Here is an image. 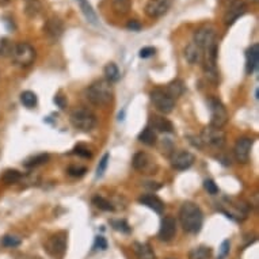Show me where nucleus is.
Returning <instances> with one entry per match:
<instances>
[{
    "label": "nucleus",
    "instance_id": "nucleus-18",
    "mask_svg": "<svg viewBox=\"0 0 259 259\" xmlns=\"http://www.w3.org/2000/svg\"><path fill=\"white\" fill-rule=\"evenodd\" d=\"M203 50L199 46H197L194 42H190L185 49V59L189 64H197L202 61Z\"/></svg>",
    "mask_w": 259,
    "mask_h": 259
},
{
    "label": "nucleus",
    "instance_id": "nucleus-36",
    "mask_svg": "<svg viewBox=\"0 0 259 259\" xmlns=\"http://www.w3.org/2000/svg\"><path fill=\"white\" fill-rule=\"evenodd\" d=\"M74 153L78 156H82V158H91V156H92V153L90 152V149H88L86 145H83V144H79V145H76V147H75Z\"/></svg>",
    "mask_w": 259,
    "mask_h": 259
},
{
    "label": "nucleus",
    "instance_id": "nucleus-8",
    "mask_svg": "<svg viewBox=\"0 0 259 259\" xmlns=\"http://www.w3.org/2000/svg\"><path fill=\"white\" fill-rule=\"evenodd\" d=\"M201 141L205 145L220 149L225 145V133L221 130V128H215L212 125L206 126L201 133Z\"/></svg>",
    "mask_w": 259,
    "mask_h": 259
},
{
    "label": "nucleus",
    "instance_id": "nucleus-9",
    "mask_svg": "<svg viewBox=\"0 0 259 259\" xmlns=\"http://www.w3.org/2000/svg\"><path fill=\"white\" fill-rule=\"evenodd\" d=\"M151 100L153 106L163 114H169L175 108V100L170 98L166 94V91L160 90V88H155L151 91Z\"/></svg>",
    "mask_w": 259,
    "mask_h": 259
},
{
    "label": "nucleus",
    "instance_id": "nucleus-25",
    "mask_svg": "<svg viewBox=\"0 0 259 259\" xmlns=\"http://www.w3.org/2000/svg\"><path fill=\"white\" fill-rule=\"evenodd\" d=\"M212 256L211 247L199 246L195 247L189 252V259H209Z\"/></svg>",
    "mask_w": 259,
    "mask_h": 259
},
{
    "label": "nucleus",
    "instance_id": "nucleus-22",
    "mask_svg": "<svg viewBox=\"0 0 259 259\" xmlns=\"http://www.w3.org/2000/svg\"><path fill=\"white\" fill-rule=\"evenodd\" d=\"M183 92H185V84H183L182 80H174V82L170 83L169 86H167V88H166V94H167L170 98H173V99L179 98Z\"/></svg>",
    "mask_w": 259,
    "mask_h": 259
},
{
    "label": "nucleus",
    "instance_id": "nucleus-30",
    "mask_svg": "<svg viewBox=\"0 0 259 259\" xmlns=\"http://www.w3.org/2000/svg\"><path fill=\"white\" fill-rule=\"evenodd\" d=\"M3 182L6 185H14V183H18V182L22 179V174L18 171V170H7L3 174L2 177Z\"/></svg>",
    "mask_w": 259,
    "mask_h": 259
},
{
    "label": "nucleus",
    "instance_id": "nucleus-11",
    "mask_svg": "<svg viewBox=\"0 0 259 259\" xmlns=\"http://www.w3.org/2000/svg\"><path fill=\"white\" fill-rule=\"evenodd\" d=\"M246 11L247 6L243 0H233L224 15V23L227 26L233 25L235 22L238 21L239 18L243 17V15L246 14Z\"/></svg>",
    "mask_w": 259,
    "mask_h": 259
},
{
    "label": "nucleus",
    "instance_id": "nucleus-44",
    "mask_svg": "<svg viewBox=\"0 0 259 259\" xmlns=\"http://www.w3.org/2000/svg\"><path fill=\"white\" fill-rule=\"evenodd\" d=\"M55 103L59 106L60 109H65V106H67V100H65L64 96H61V95H56L55 96Z\"/></svg>",
    "mask_w": 259,
    "mask_h": 259
},
{
    "label": "nucleus",
    "instance_id": "nucleus-45",
    "mask_svg": "<svg viewBox=\"0 0 259 259\" xmlns=\"http://www.w3.org/2000/svg\"><path fill=\"white\" fill-rule=\"evenodd\" d=\"M0 2H9V0H0Z\"/></svg>",
    "mask_w": 259,
    "mask_h": 259
},
{
    "label": "nucleus",
    "instance_id": "nucleus-24",
    "mask_svg": "<svg viewBox=\"0 0 259 259\" xmlns=\"http://www.w3.org/2000/svg\"><path fill=\"white\" fill-rule=\"evenodd\" d=\"M112 6L114 13L118 15H126L132 7V0H112Z\"/></svg>",
    "mask_w": 259,
    "mask_h": 259
},
{
    "label": "nucleus",
    "instance_id": "nucleus-5",
    "mask_svg": "<svg viewBox=\"0 0 259 259\" xmlns=\"http://www.w3.org/2000/svg\"><path fill=\"white\" fill-rule=\"evenodd\" d=\"M208 106L211 112V125L215 128H223L228 122V113L220 99L212 96L208 99Z\"/></svg>",
    "mask_w": 259,
    "mask_h": 259
},
{
    "label": "nucleus",
    "instance_id": "nucleus-40",
    "mask_svg": "<svg viewBox=\"0 0 259 259\" xmlns=\"http://www.w3.org/2000/svg\"><path fill=\"white\" fill-rule=\"evenodd\" d=\"M86 171L87 170L84 167H75V166H71L68 169V174L71 177H83Z\"/></svg>",
    "mask_w": 259,
    "mask_h": 259
},
{
    "label": "nucleus",
    "instance_id": "nucleus-1",
    "mask_svg": "<svg viewBox=\"0 0 259 259\" xmlns=\"http://www.w3.org/2000/svg\"><path fill=\"white\" fill-rule=\"evenodd\" d=\"M179 219H181V224L186 232L198 233L202 228L203 215L197 203H183L179 211Z\"/></svg>",
    "mask_w": 259,
    "mask_h": 259
},
{
    "label": "nucleus",
    "instance_id": "nucleus-37",
    "mask_svg": "<svg viewBox=\"0 0 259 259\" xmlns=\"http://www.w3.org/2000/svg\"><path fill=\"white\" fill-rule=\"evenodd\" d=\"M112 225L113 228L117 229V231H121V232H129L130 231L129 225L125 220H113Z\"/></svg>",
    "mask_w": 259,
    "mask_h": 259
},
{
    "label": "nucleus",
    "instance_id": "nucleus-42",
    "mask_svg": "<svg viewBox=\"0 0 259 259\" xmlns=\"http://www.w3.org/2000/svg\"><path fill=\"white\" fill-rule=\"evenodd\" d=\"M126 27L132 31H138L141 29V23L138 21H136V19H130V21L126 23Z\"/></svg>",
    "mask_w": 259,
    "mask_h": 259
},
{
    "label": "nucleus",
    "instance_id": "nucleus-35",
    "mask_svg": "<svg viewBox=\"0 0 259 259\" xmlns=\"http://www.w3.org/2000/svg\"><path fill=\"white\" fill-rule=\"evenodd\" d=\"M2 243H3V246L9 247V248H14V247H18L21 244V239L17 238V236H13V235H6Z\"/></svg>",
    "mask_w": 259,
    "mask_h": 259
},
{
    "label": "nucleus",
    "instance_id": "nucleus-26",
    "mask_svg": "<svg viewBox=\"0 0 259 259\" xmlns=\"http://www.w3.org/2000/svg\"><path fill=\"white\" fill-rule=\"evenodd\" d=\"M76 2H79V5H80V9H82L83 14H84V17H86V19L90 23H94V25H96V14L95 11L92 10V7H91V5L87 2V0H76Z\"/></svg>",
    "mask_w": 259,
    "mask_h": 259
},
{
    "label": "nucleus",
    "instance_id": "nucleus-19",
    "mask_svg": "<svg viewBox=\"0 0 259 259\" xmlns=\"http://www.w3.org/2000/svg\"><path fill=\"white\" fill-rule=\"evenodd\" d=\"M133 250L137 259H156V255L152 250V247L147 243H134Z\"/></svg>",
    "mask_w": 259,
    "mask_h": 259
},
{
    "label": "nucleus",
    "instance_id": "nucleus-15",
    "mask_svg": "<svg viewBox=\"0 0 259 259\" xmlns=\"http://www.w3.org/2000/svg\"><path fill=\"white\" fill-rule=\"evenodd\" d=\"M43 31L48 35V38H50L52 41H57L64 33V23L59 18H49L43 26Z\"/></svg>",
    "mask_w": 259,
    "mask_h": 259
},
{
    "label": "nucleus",
    "instance_id": "nucleus-2",
    "mask_svg": "<svg viewBox=\"0 0 259 259\" xmlns=\"http://www.w3.org/2000/svg\"><path fill=\"white\" fill-rule=\"evenodd\" d=\"M87 99L95 106H106L113 99L112 83L108 80H96L87 88Z\"/></svg>",
    "mask_w": 259,
    "mask_h": 259
},
{
    "label": "nucleus",
    "instance_id": "nucleus-7",
    "mask_svg": "<svg viewBox=\"0 0 259 259\" xmlns=\"http://www.w3.org/2000/svg\"><path fill=\"white\" fill-rule=\"evenodd\" d=\"M193 42L202 49L203 52L206 49L212 48L213 45H216V29L212 25H203L199 29H197L194 33V41Z\"/></svg>",
    "mask_w": 259,
    "mask_h": 259
},
{
    "label": "nucleus",
    "instance_id": "nucleus-13",
    "mask_svg": "<svg viewBox=\"0 0 259 259\" xmlns=\"http://www.w3.org/2000/svg\"><path fill=\"white\" fill-rule=\"evenodd\" d=\"M193 163H194V155L187 151L177 152V153H174L171 156V166L175 170H179V171L190 169Z\"/></svg>",
    "mask_w": 259,
    "mask_h": 259
},
{
    "label": "nucleus",
    "instance_id": "nucleus-21",
    "mask_svg": "<svg viewBox=\"0 0 259 259\" xmlns=\"http://www.w3.org/2000/svg\"><path fill=\"white\" fill-rule=\"evenodd\" d=\"M133 167L137 171H145V170L151 166V159H149V156L145 153V152H137L136 155L133 156Z\"/></svg>",
    "mask_w": 259,
    "mask_h": 259
},
{
    "label": "nucleus",
    "instance_id": "nucleus-29",
    "mask_svg": "<svg viewBox=\"0 0 259 259\" xmlns=\"http://www.w3.org/2000/svg\"><path fill=\"white\" fill-rule=\"evenodd\" d=\"M49 160V155L48 153H39V155H35L30 159H27L23 166L27 167V169H33V167H37V166H41V164L46 163Z\"/></svg>",
    "mask_w": 259,
    "mask_h": 259
},
{
    "label": "nucleus",
    "instance_id": "nucleus-43",
    "mask_svg": "<svg viewBox=\"0 0 259 259\" xmlns=\"http://www.w3.org/2000/svg\"><path fill=\"white\" fill-rule=\"evenodd\" d=\"M229 252V242L228 240H224L223 244L220 247V259H224Z\"/></svg>",
    "mask_w": 259,
    "mask_h": 259
},
{
    "label": "nucleus",
    "instance_id": "nucleus-33",
    "mask_svg": "<svg viewBox=\"0 0 259 259\" xmlns=\"http://www.w3.org/2000/svg\"><path fill=\"white\" fill-rule=\"evenodd\" d=\"M39 10H41V3H39L38 0H27L26 14L29 17H35L39 13Z\"/></svg>",
    "mask_w": 259,
    "mask_h": 259
},
{
    "label": "nucleus",
    "instance_id": "nucleus-14",
    "mask_svg": "<svg viewBox=\"0 0 259 259\" xmlns=\"http://www.w3.org/2000/svg\"><path fill=\"white\" fill-rule=\"evenodd\" d=\"M177 233V220L171 216L164 217L162 220L159 229V239L163 242H170L173 240Z\"/></svg>",
    "mask_w": 259,
    "mask_h": 259
},
{
    "label": "nucleus",
    "instance_id": "nucleus-6",
    "mask_svg": "<svg viewBox=\"0 0 259 259\" xmlns=\"http://www.w3.org/2000/svg\"><path fill=\"white\" fill-rule=\"evenodd\" d=\"M67 240H68V233L57 232L56 235L50 236L48 242L45 243V250L55 259H61L67 251Z\"/></svg>",
    "mask_w": 259,
    "mask_h": 259
},
{
    "label": "nucleus",
    "instance_id": "nucleus-12",
    "mask_svg": "<svg viewBox=\"0 0 259 259\" xmlns=\"http://www.w3.org/2000/svg\"><path fill=\"white\" fill-rule=\"evenodd\" d=\"M171 7V0H148L145 14L149 18H160L167 14Z\"/></svg>",
    "mask_w": 259,
    "mask_h": 259
},
{
    "label": "nucleus",
    "instance_id": "nucleus-39",
    "mask_svg": "<svg viewBox=\"0 0 259 259\" xmlns=\"http://www.w3.org/2000/svg\"><path fill=\"white\" fill-rule=\"evenodd\" d=\"M156 49L153 46H145V48L140 49V52H138V56L141 57V59H149V57L155 56Z\"/></svg>",
    "mask_w": 259,
    "mask_h": 259
},
{
    "label": "nucleus",
    "instance_id": "nucleus-20",
    "mask_svg": "<svg viewBox=\"0 0 259 259\" xmlns=\"http://www.w3.org/2000/svg\"><path fill=\"white\" fill-rule=\"evenodd\" d=\"M151 125L153 129L163 132V133H171L174 130V126L171 124V121L167 120V118H164V117L153 116L151 118Z\"/></svg>",
    "mask_w": 259,
    "mask_h": 259
},
{
    "label": "nucleus",
    "instance_id": "nucleus-3",
    "mask_svg": "<svg viewBox=\"0 0 259 259\" xmlns=\"http://www.w3.org/2000/svg\"><path fill=\"white\" fill-rule=\"evenodd\" d=\"M71 124L80 132H91L96 125V117L87 108H76L69 116Z\"/></svg>",
    "mask_w": 259,
    "mask_h": 259
},
{
    "label": "nucleus",
    "instance_id": "nucleus-32",
    "mask_svg": "<svg viewBox=\"0 0 259 259\" xmlns=\"http://www.w3.org/2000/svg\"><path fill=\"white\" fill-rule=\"evenodd\" d=\"M14 43L7 38L0 39V57H9L13 53Z\"/></svg>",
    "mask_w": 259,
    "mask_h": 259
},
{
    "label": "nucleus",
    "instance_id": "nucleus-16",
    "mask_svg": "<svg viewBox=\"0 0 259 259\" xmlns=\"http://www.w3.org/2000/svg\"><path fill=\"white\" fill-rule=\"evenodd\" d=\"M246 72L251 75L255 69L258 68L259 64V45L254 43L250 48L247 49L246 52Z\"/></svg>",
    "mask_w": 259,
    "mask_h": 259
},
{
    "label": "nucleus",
    "instance_id": "nucleus-23",
    "mask_svg": "<svg viewBox=\"0 0 259 259\" xmlns=\"http://www.w3.org/2000/svg\"><path fill=\"white\" fill-rule=\"evenodd\" d=\"M105 76H106V80L109 83H116L120 80L121 74H120V69H118V67L114 63H109L105 67Z\"/></svg>",
    "mask_w": 259,
    "mask_h": 259
},
{
    "label": "nucleus",
    "instance_id": "nucleus-34",
    "mask_svg": "<svg viewBox=\"0 0 259 259\" xmlns=\"http://www.w3.org/2000/svg\"><path fill=\"white\" fill-rule=\"evenodd\" d=\"M109 160H110V155H109V153L103 155V158L100 159L99 164H98V167H96V178H100L102 175H103L106 169H108Z\"/></svg>",
    "mask_w": 259,
    "mask_h": 259
},
{
    "label": "nucleus",
    "instance_id": "nucleus-28",
    "mask_svg": "<svg viewBox=\"0 0 259 259\" xmlns=\"http://www.w3.org/2000/svg\"><path fill=\"white\" fill-rule=\"evenodd\" d=\"M21 102L23 106H26L27 109L35 108V105L38 102L37 95H35L33 91H23L21 94Z\"/></svg>",
    "mask_w": 259,
    "mask_h": 259
},
{
    "label": "nucleus",
    "instance_id": "nucleus-4",
    "mask_svg": "<svg viewBox=\"0 0 259 259\" xmlns=\"http://www.w3.org/2000/svg\"><path fill=\"white\" fill-rule=\"evenodd\" d=\"M35 56H37L35 49L27 42L15 43L13 48V53H11L14 63L19 65V67H29V65H31L34 63Z\"/></svg>",
    "mask_w": 259,
    "mask_h": 259
},
{
    "label": "nucleus",
    "instance_id": "nucleus-38",
    "mask_svg": "<svg viewBox=\"0 0 259 259\" xmlns=\"http://www.w3.org/2000/svg\"><path fill=\"white\" fill-rule=\"evenodd\" d=\"M203 187H205V190L212 195H216L219 193V187L215 182L212 181V179H206V181L203 182Z\"/></svg>",
    "mask_w": 259,
    "mask_h": 259
},
{
    "label": "nucleus",
    "instance_id": "nucleus-41",
    "mask_svg": "<svg viewBox=\"0 0 259 259\" xmlns=\"http://www.w3.org/2000/svg\"><path fill=\"white\" fill-rule=\"evenodd\" d=\"M95 250H106L108 248V242L103 236H96L95 238V244H94Z\"/></svg>",
    "mask_w": 259,
    "mask_h": 259
},
{
    "label": "nucleus",
    "instance_id": "nucleus-17",
    "mask_svg": "<svg viewBox=\"0 0 259 259\" xmlns=\"http://www.w3.org/2000/svg\"><path fill=\"white\" fill-rule=\"evenodd\" d=\"M138 202L143 203L144 206L149 208V209H152L153 212H156V213H163L164 211V203L163 201L159 198V197H156V195L153 194H145L143 195V197H140L138 198Z\"/></svg>",
    "mask_w": 259,
    "mask_h": 259
},
{
    "label": "nucleus",
    "instance_id": "nucleus-27",
    "mask_svg": "<svg viewBox=\"0 0 259 259\" xmlns=\"http://www.w3.org/2000/svg\"><path fill=\"white\" fill-rule=\"evenodd\" d=\"M138 140L145 145H155L156 144V133L152 130V128H145V129L138 134Z\"/></svg>",
    "mask_w": 259,
    "mask_h": 259
},
{
    "label": "nucleus",
    "instance_id": "nucleus-10",
    "mask_svg": "<svg viewBox=\"0 0 259 259\" xmlns=\"http://www.w3.org/2000/svg\"><path fill=\"white\" fill-rule=\"evenodd\" d=\"M252 138L242 137L236 141V145L233 148V155L239 163H247L250 159L251 149H252Z\"/></svg>",
    "mask_w": 259,
    "mask_h": 259
},
{
    "label": "nucleus",
    "instance_id": "nucleus-31",
    "mask_svg": "<svg viewBox=\"0 0 259 259\" xmlns=\"http://www.w3.org/2000/svg\"><path fill=\"white\" fill-rule=\"evenodd\" d=\"M92 202H94V205H95L98 209H100V211H105V212H113L114 211V206H113L112 203L109 202L108 199L103 198V197H94L92 198Z\"/></svg>",
    "mask_w": 259,
    "mask_h": 259
}]
</instances>
